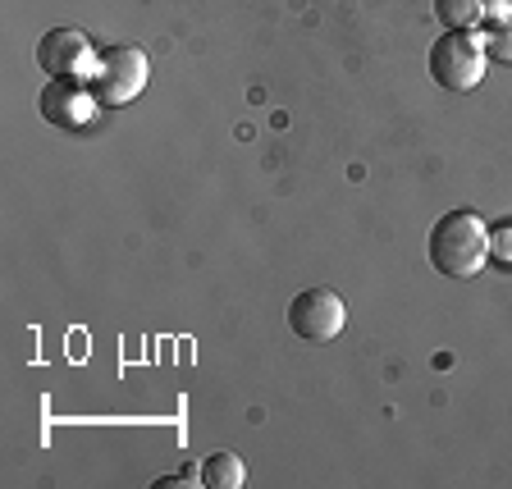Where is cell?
Here are the masks:
<instances>
[{
	"label": "cell",
	"mask_w": 512,
	"mask_h": 489,
	"mask_svg": "<svg viewBox=\"0 0 512 489\" xmlns=\"http://www.w3.org/2000/svg\"><path fill=\"white\" fill-rule=\"evenodd\" d=\"M490 261V229L476 211H448L430 229V266L448 279H471Z\"/></svg>",
	"instance_id": "cell-1"
},
{
	"label": "cell",
	"mask_w": 512,
	"mask_h": 489,
	"mask_svg": "<svg viewBox=\"0 0 512 489\" xmlns=\"http://www.w3.org/2000/svg\"><path fill=\"white\" fill-rule=\"evenodd\" d=\"M430 78L448 92H471L485 78V37L476 32H448L430 46Z\"/></svg>",
	"instance_id": "cell-2"
},
{
	"label": "cell",
	"mask_w": 512,
	"mask_h": 489,
	"mask_svg": "<svg viewBox=\"0 0 512 489\" xmlns=\"http://www.w3.org/2000/svg\"><path fill=\"white\" fill-rule=\"evenodd\" d=\"M147 74H151L147 55L138 46L119 42L110 51H101V64H96V74H92V92L101 106H128L147 87Z\"/></svg>",
	"instance_id": "cell-3"
},
{
	"label": "cell",
	"mask_w": 512,
	"mask_h": 489,
	"mask_svg": "<svg viewBox=\"0 0 512 489\" xmlns=\"http://www.w3.org/2000/svg\"><path fill=\"white\" fill-rule=\"evenodd\" d=\"M37 64H42L46 78H60V83H92L101 55H96V46L87 42V32L51 28L42 42H37Z\"/></svg>",
	"instance_id": "cell-4"
},
{
	"label": "cell",
	"mask_w": 512,
	"mask_h": 489,
	"mask_svg": "<svg viewBox=\"0 0 512 489\" xmlns=\"http://www.w3.org/2000/svg\"><path fill=\"white\" fill-rule=\"evenodd\" d=\"M343 325H348V311H343V298L334 288H307V293L288 302V330L307 343L339 339Z\"/></svg>",
	"instance_id": "cell-5"
},
{
	"label": "cell",
	"mask_w": 512,
	"mask_h": 489,
	"mask_svg": "<svg viewBox=\"0 0 512 489\" xmlns=\"http://www.w3.org/2000/svg\"><path fill=\"white\" fill-rule=\"evenodd\" d=\"M37 110L55 128H87L96 119V110H101V101H96L92 83H60V78H51L42 87V96H37Z\"/></svg>",
	"instance_id": "cell-6"
},
{
	"label": "cell",
	"mask_w": 512,
	"mask_h": 489,
	"mask_svg": "<svg viewBox=\"0 0 512 489\" xmlns=\"http://www.w3.org/2000/svg\"><path fill=\"white\" fill-rule=\"evenodd\" d=\"M247 480V467L238 453H211L202 462V485L206 489H238Z\"/></svg>",
	"instance_id": "cell-7"
},
{
	"label": "cell",
	"mask_w": 512,
	"mask_h": 489,
	"mask_svg": "<svg viewBox=\"0 0 512 489\" xmlns=\"http://www.w3.org/2000/svg\"><path fill=\"white\" fill-rule=\"evenodd\" d=\"M435 14L448 32H467L485 19V0H435Z\"/></svg>",
	"instance_id": "cell-8"
},
{
	"label": "cell",
	"mask_w": 512,
	"mask_h": 489,
	"mask_svg": "<svg viewBox=\"0 0 512 489\" xmlns=\"http://www.w3.org/2000/svg\"><path fill=\"white\" fill-rule=\"evenodd\" d=\"M480 37H485V55H494V60L512 64V23H499V28L480 32Z\"/></svg>",
	"instance_id": "cell-9"
},
{
	"label": "cell",
	"mask_w": 512,
	"mask_h": 489,
	"mask_svg": "<svg viewBox=\"0 0 512 489\" xmlns=\"http://www.w3.org/2000/svg\"><path fill=\"white\" fill-rule=\"evenodd\" d=\"M490 261H499V266L512 270V224L490 229Z\"/></svg>",
	"instance_id": "cell-10"
}]
</instances>
